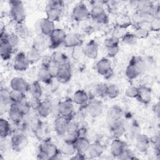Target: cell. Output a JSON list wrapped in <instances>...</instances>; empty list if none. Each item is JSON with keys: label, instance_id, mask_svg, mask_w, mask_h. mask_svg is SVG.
<instances>
[{"label": "cell", "instance_id": "51", "mask_svg": "<svg viewBox=\"0 0 160 160\" xmlns=\"http://www.w3.org/2000/svg\"><path fill=\"white\" fill-rule=\"evenodd\" d=\"M119 39L112 36L104 40V45L106 47V48H108L110 47L119 45Z\"/></svg>", "mask_w": 160, "mask_h": 160}, {"label": "cell", "instance_id": "3", "mask_svg": "<svg viewBox=\"0 0 160 160\" xmlns=\"http://www.w3.org/2000/svg\"><path fill=\"white\" fill-rule=\"evenodd\" d=\"M90 18L98 23L105 24L108 18L103 7V2L93 1L92 6L90 11Z\"/></svg>", "mask_w": 160, "mask_h": 160}, {"label": "cell", "instance_id": "24", "mask_svg": "<svg viewBox=\"0 0 160 160\" xmlns=\"http://www.w3.org/2000/svg\"><path fill=\"white\" fill-rule=\"evenodd\" d=\"M136 99L142 104H148L151 100V90L147 86L139 87V92Z\"/></svg>", "mask_w": 160, "mask_h": 160}, {"label": "cell", "instance_id": "16", "mask_svg": "<svg viewBox=\"0 0 160 160\" xmlns=\"http://www.w3.org/2000/svg\"><path fill=\"white\" fill-rule=\"evenodd\" d=\"M126 143L119 138H114L111 144V154L115 158H119L127 149Z\"/></svg>", "mask_w": 160, "mask_h": 160}, {"label": "cell", "instance_id": "25", "mask_svg": "<svg viewBox=\"0 0 160 160\" xmlns=\"http://www.w3.org/2000/svg\"><path fill=\"white\" fill-rule=\"evenodd\" d=\"M74 144L77 152L86 155V152L91 143L86 136H79L76 138Z\"/></svg>", "mask_w": 160, "mask_h": 160}, {"label": "cell", "instance_id": "21", "mask_svg": "<svg viewBox=\"0 0 160 160\" xmlns=\"http://www.w3.org/2000/svg\"><path fill=\"white\" fill-rule=\"evenodd\" d=\"M136 148L141 152H146L148 151L150 146L149 138L145 134H139L135 138Z\"/></svg>", "mask_w": 160, "mask_h": 160}, {"label": "cell", "instance_id": "56", "mask_svg": "<svg viewBox=\"0 0 160 160\" xmlns=\"http://www.w3.org/2000/svg\"><path fill=\"white\" fill-rule=\"evenodd\" d=\"M153 111L154 114L159 118V112H160V108H159V102L154 104L153 107Z\"/></svg>", "mask_w": 160, "mask_h": 160}, {"label": "cell", "instance_id": "44", "mask_svg": "<svg viewBox=\"0 0 160 160\" xmlns=\"http://www.w3.org/2000/svg\"><path fill=\"white\" fill-rule=\"evenodd\" d=\"M120 93V89L119 87L114 84L108 85L107 96L110 99L116 98Z\"/></svg>", "mask_w": 160, "mask_h": 160}, {"label": "cell", "instance_id": "8", "mask_svg": "<svg viewBox=\"0 0 160 160\" xmlns=\"http://www.w3.org/2000/svg\"><path fill=\"white\" fill-rule=\"evenodd\" d=\"M66 36L65 31L60 28H56L49 36V46L51 48H56L63 44Z\"/></svg>", "mask_w": 160, "mask_h": 160}, {"label": "cell", "instance_id": "15", "mask_svg": "<svg viewBox=\"0 0 160 160\" xmlns=\"http://www.w3.org/2000/svg\"><path fill=\"white\" fill-rule=\"evenodd\" d=\"M70 118H65L61 116H56L53 122L54 130L58 135L63 136L66 132L68 123Z\"/></svg>", "mask_w": 160, "mask_h": 160}, {"label": "cell", "instance_id": "50", "mask_svg": "<svg viewBox=\"0 0 160 160\" xmlns=\"http://www.w3.org/2000/svg\"><path fill=\"white\" fill-rule=\"evenodd\" d=\"M139 92V87L129 86L125 91V95L129 98H136Z\"/></svg>", "mask_w": 160, "mask_h": 160}, {"label": "cell", "instance_id": "2", "mask_svg": "<svg viewBox=\"0 0 160 160\" xmlns=\"http://www.w3.org/2000/svg\"><path fill=\"white\" fill-rule=\"evenodd\" d=\"M10 15L16 23L24 22L26 13L22 2L20 1H10Z\"/></svg>", "mask_w": 160, "mask_h": 160}, {"label": "cell", "instance_id": "42", "mask_svg": "<svg viewBox=\"0 0 160 160\" xmlns=\"http://www.w3.org/2000/svg\"><path fill=\"white\" fill-rule=\"evenodd\" d=\"M125 74L128 79H129V80H133L137 78L138 76L141 74L136 69V68L134 66V64L129 62V64L127 66L126 68Z\"/></svg>", "mask_w": 160, "mask_h": 160}, {"label": "cell", "instance_id": "9", "mask_svg": "<svg viewBox=\"0 0 160 160\" xmlns=\"http://www.w3.org/2000/svg\"><path fill=\"white\" fill-rule=\"evenodd\" d=\"M86 104L88 114L92 118L99 117L102 113L103 105L101 101L96 99H89Z\"/></svg>", "mask_w": 160, "mask_h": 160}, {"label": "cell", "instance_id": "29", "mask_svg": "<svg viewBox=\"0 0 160 160\" xmlns=\"http://www.w3.org/2000/svg\"><path fill=\"white\" fill-rule=\"evenodd\" d=\"M8 117L10 122L15 126L18 125L24 119V116H23L12 104L8 110Z\"/></svg>", "mask_w": 160, "mask_h": 160}, {"label": "cell", "instance_id": "14", "mask_svg": "<svg viewBox=\"0 0 160 160\" xmlns=\"http://www.w3.org/2000/svg\"><path fill=\"white\" fill-rule=\"evenodd\" d=\"M30 84L21 77H14L10 82V87L12 90L26 92L29 91Z\"/></svg>", "mask_w": 160, "mask_h": 160}, {"label": "cell", "instance_id": "27", "mask_svg": "<svg viewBox=\"0 0 160 160\" xmlns=\"http://www.w3.org/2000/svg\"><path fill=\"white\" fill-rule=\"evenodd\" d=\"M13 48L8 44V42L4 39H1L0 42V54L1 58L7 61L9 59L12 54Z\"/></svg>", "mask_w": 160, "mask_h": 160}, {"label": "cell", "instance_id": "26", "mask_svg": "<svg viewBox=\"0 0 160 160\" xmlns=\"http://www.w3.org/2000/svg\"><path fill=\"white\" fill-rule=\"evenodd\" d=\"M123 116V111L122 109L118 105L111 106L108 111V121H115L121 120Z\"/></svg>", "mask_w": 160, "mask_h": 160}, {"label": "cell", "instance_id": "43", "mask_svg": "<svg viewBox=\"0 0 160 160\" xmlns=\"http://www.w3.org/2000/svg\"><path fill=\"white\" fill-rule=\"evenodd\" d=\"M79 127L80 126H79V122L76 120L70 118V119L69 120V122L68 123L66 132L65 133L78 136V132Z\"/></svg>", "mask_w": 160, "mask_h": 160}, {"label": "cell", "instance_id": "12", "mask_svg": "<svg viewBox=\"0 0 160 160\" xmlns=\"http://www.w3.org/2000/svg\"><path fill=\"white\" fill-rule=\"evenodd\" d=\"M72 100L70 99L60 101L59 108V116L68 118H72L74 112V105Z\"/></svg>", "mask_w": 160, "mask_h": 160}, {"label": "cell", "instance_id": "52", "mask_svg": "<svg viewBox=\"0 0 160 160\" xmlns=\"http://www.w3.org/2000/svg\"><path fill=\"white\" fill-rule=\"evenodd\" d=\"M45 64L47 66L48 70L49 71L51 76H52L53 78H56L59 69V66L56 64H54V62H52L51 60L49 62H48V63H45Z\"/></svg>", "mask_w": 160, "mask_h": 160}, {"label": "cell", "instance_id": "17", "mask_svg": "<svg viewBox=\"0 0 160 160\" xmlns=\"http://www.w3.org/2000/svg\"><path fill=\"white\" fill-rule=\"evenodd\" d=\"M83 52L84 54L89 59H96L99 52L98 44L93 39L89 41L84 47Z\"/></svg>", "mask_w": 160, "mask_h": 160}, {"label": "cell", "instance_id": "39", "mask_svg": "<svg viewBox=\"0 0 160 160\" xmlns=\"http://www.w3.org/2000/svg\"><path fill=\"white\" fill-rule=\"evenodd\" d=\"M129 62L134 64V66L136 68L140 74L142 73L146 69V63L145 61L141 57L134 56L131 58Z\"/></svg>", "mask_w": 160, "mask_h": 160}, {"label": "cell", "instance_id": "40", "mask_svg": "<svg viewBox=\"0 0 160 160\" xmlns=\"http://www.w3.org/2000/svg\"><path fill=\"white\" fill-rule=\"evenodd\" d=\"M41 52L33 48H31L30 50H29L26 55L29 64H33L38 62L41 58Z\"/></svg>", "mask_w": 160, "mask_h": 160}, {"label": "cell", "instance_id": "18", "mask_svg": "<svg viewBox=\"0 0 160 160\" xmlns=\"http://www.w3.org/2000/svg\"><path fill=\"white\" fill-rule=\"evenodd\" d=\"M36 110L39 116L47 118L52 114V101L49 99L41 101Z\"/></svg>", "mask_w": 160, "mask_h": 160}, {"label": "cell", "instance_id": "7", "mask_svg": "<svg viewBox=\"0 0 160 160\" xmlns=\"http://www.w3.org/2000/svg\"><path fill=\"white\" fill-rule=\"evenodd\" d=\"M98 73L104 77L106 79H109L113 74L111 61L106 58L101 59L96 66Z\"/></svg>", "mask_w": 160, "mask_h": 160}, {"label": "cell", "instance_id": "28", "mask_svg": "<svg viewBox=\"0 0 160 160\" xmlns=\"http://www.w3.org/2000/svg\"><path fill=\"white\" fill-rule=\"evenodd\" d=\"M72 100L76 104L79 106H84L88 103L89 101V96L85 91L79 89L74 93Z\"/></svg>", "mask_w": 160, "mask_h": 160}, {"label": "cell", "instance_id": "6", "mask_svg": "<svg viewBox=\"0 0 160 160\" xmlns=\"http://www.w3.org/2000/svg\"><path fill=\"white\" fill-rule=\"evenodd\" d=\"M72 17L77 22L85 21L90 18V11L84 2H80L74 7Z\"/></svg>", "mask_w": 160, "mask_h": 160}, {"label": "cell", "instance_id": "35", "mask_svg": "<svg viewBox=\"0 0 160 160\" xmlns=\"http://www.w3.org/2000/svg\"><path fill=\"white\" fill-rule=\"evenodd\" d=\"M11 91L6 88H1L0 90V102L2 106H11L12 103Z\"/></svg>", "mask_w": 160, "mask_h": 160}, {"label": "cell", "instance_id": "20", "mask_svg": "<svg viewBox=\"0 0 160 160\" xmlns=\"http://www.w3.org/2000/svg\"><path fill=\"white\" fill-rule=\"evenodd\" d=\"M104 150V146L99 142L96 141L91 143L86 152V155L91 158H96L99 157L103 153Z\"/></svg>", "mask_w": 160, "mask_h": 160}, {"label": "cell", "instance_id": "10", "mask_svg": "<svg viewBox=\"0 0 160 160\" xmlns=\"http://www.w3.org/2000/svg\"><path fill=\"white\" fill-rule=\"evenodd\" d=\"M72 77V69L69 62H68L61 66L56 77V79L61 83H67Z\"/></svg>", "mask_w": 160, "mask_h": 160}, {"label": "cell", "instance_id": "32", "mask_svg": "<svg viewBox=\"0 0 160 160\" xmlns=\"http://www.w3.org/2000/svg\"><path fill=\"white\" fill-rule=\"evenodd\" d=\"M46 46L47 44L45 36L42 34L38 35L32 41V48L40 52H42L43 51H44Z\"/></svg>", "mask_w": 160, "mask_h": 160}, {"label": "cell", "instance_id": "23", "mask_svg": "<svg viewBox=\"0 0 160 160\" xmlns=\"http://www.w3.org/2000/svg\"><path fill=\"white\" fill-rule=\"evenodd\" d=\"M38 81L45 84H49L51 82L53 78L51 76L47 66L44 64L38 70L37 72Z\"/></svg>", "mask_w": 160, "mask_h": 160}, {"label": "cell", "instance_id": "19", "mask_svg": "<svg viewBox=\"0 0 160 160\" xmlns=\"http://www.w3.org/2000/svg\"><path fill=\"white\" fill-rule=\"evenodd\" d=\"M108 124L114 138H119L124 134L126 129L122 119L115 121H109Z\"/></svg>", "mask_w": 160, "mask_h": 160}, {"label": "cell", "instance_id": "31", "mask_svg": "<svg viewBox=\"0 0 160 160\" xmlns=\"http://www.w3.org/2000/svg\"><path fill=\"white\" fill-rule=\"evenodd\" d=\"M14 29L15 33L19 36L20 39H26L29 36L30 31L25 22L16 23Z\"/></svg>", "mask_w": 160, "mask_h": 160}, {"label": "cell", "instance_id": "47", "mask_svg": "<svg viewBox=\"0 0 160 160\" xmlns=\"http://www.w3.org/2000/svg\"><path fill=\"white\" fill-rule=\"evenodd\" d=\"M137 39H145L148 37L149 34V31L142 28L139 26H137L134 29V31L132 32Z\"/></svg>", "mask_w": 160, "mask_h": 160}, {"label": "cell", "instance_id": "22", "mask_svg": "<svg viewBox=\"0 0 160 160\" xmlns=\"http://www.w3.org/2000/svg\"><path fill=\"white\" fill-rule=\"evenodd\" d=\"M82 43V40L79 34L71 32L66 34L63 45L66 48H74L80 46Z\"/></svg>", "mask_w": 160, "mask_h": 160}, {"label": "cell", "instance_id": "41", "mask_svg": "<svg viewBox=\"0 0 160 160\" xmlns=\"http://www.w3.org/2000/svg\"><path fill=\"white\" fill-rule=\"evenodd\" d=\"M51 61L59 66H61V65L69 62L67 56L64 53L61 52H55L52 54Z\"/></svg>", "mask_w": 160, "mask_h": 160}, {"label": "cell", "instance_id": "4", "mask_svg": "<svg viewBox=\"0 0 160 160\" xmlns=\"http://www.w3.org/2000/svg\"><path fill=\"white\" fill-rule=\"evenodd\" d=\"M28 138L24 132H16L12 135L10 140L11 148L16 152L21 151L28 144Z\"/></svg>", "mask_w": 160, "mask_h": 160}, {"label": "cell", "instance_id": "49", "mask_svg": "<svg viewBox=\"0 0 160 160\" xmlns=\"http://www.w3.org/2000/svg\"><path fill=\"white\" fill-rule=\"evenodd\" d=\"M150 31L158 32L160 29V18L159 16H154L149 22Z\"/></svg>", "mask_w": 160, "mask_h": 160}, {"label": "cell", "instance_id": "34", "mask_svg": "<svg viewBox=\"0 0 160 160\" xmlns=\"http://www.w3.org/2000/svg\"><path fill=\"white\" fill-rule=\"evenodd\" d=\"M12 104L24 117L30 112L31 106L29 102L27 101L26 99L17 103H12Z\"/></svg>", "mask_w": 160, "mask_h": 160}, {"label": "cell", "instance_id": "1", "mask_svg": "<svg viewBox=\"0 0 160 160\" xmlns=\"http://www.w3.org/2000/svg\"><path fill=\"white\" fill-rule=\"evenodd\" d=\"M63 8L64 3L62 1L58 0L49 1L46 9V18L54 22L59 21Z\"/></svg>", "mask_w": 160, "mask_h": 160}, {"label": "cell", "instance_id": "55", "mask_svg": "<svg viewBox=\"0 0 160 160\" xmlns=\"http://www.w3.org/2000/svg\"><path fill=\"white\" fill-rule=\"evenodd\" d=\"M37 159L39 160H48L49 159V158L44 151L39 149L37 154Z\"/></svg>", "mask_w": 160, "mask_h": 160}, {"label": "cell", "instance_id": "54", "mask_svg": "<svg viewBox=\"0 0 160 160\" xmlns=\"http://www.w3.org/2000/svg\"><path fill=\"white\" fill-rule=\"evenodd\" d=\"M119 45L106 48V53L108 56L109 58L115 57L119 53Z\"/></svg>", "mask_w": 160, "mask_h": 160}, {"label": "cell", "instance_id": "38", "mask_svg": "<svg viewBox=\"0 0 160 160\" xmlns=\"http://www.w3.org/2000/svg\"><path fill=\"white\" fill-rule=\"evenodd\" d=\"M61 152L63 155L72 156L77 152V150L73 142H64L61 147Z\"/></svg>", "mask_w": 160, "mask_h": 160}, {"label": "cell", "instance_id": "53", "mask_svg": "<svg viewBox=\"0 0 160 160\" xmlns=\"http://www.w3.org/2000/svg\"><path fill=\"white\" fill-rule=\"evenodd\" d=\"M150 143L152 144L154 148V149L156 151L158 154H159V147H160V138L158 135H155L151 138H149Z\"/></svg>", "mask_w": 160, "mask_h": 160}, {"label": "cell", "instance_id": "5", "mask_svg": "<svg viewBox=\"0 0 160 160\" xmlns=\"http://www.w3.org/2000/svg\"><path fill=\"white\" fill-rule=\"evenodd\" d=\"M39 150L44 151L49 158V159H60L62 158V154L59 151L57 146L50 141L42 142L39 148Z\"/></svg>", "mask_w": 160, "mask_h": 160}, {"label": "cell", "instance_id": "11", "mask_svg": "<svg viewBox=\"0 0 160 160\" xmlns=\"http://www.w3.org/2000/svg\"><path fill=\"white\" fill-rule=\"evenodd\" d=\"M30 64L27 59L26 55L23 52H19L15 56L13 62V68L15 71L23 72L26 71Z\"/></svg>", "mask_w": 160, "mask_h": 160}, {"label": "cell", "instance_id": "30", "mask_svg": "<svg viewBox=\"0 0 160 160\" xmlns=\"http://www.w3.org/2000/svg\"><path fill=\"white\" fill-rule=\"evenodd\" d=\"M1 39H5L13 49L16 48L20 42V38L15 32L6 33L1 31Z\"/></svg>", "mask_w": 160, "mask_h": 160}, {"label": "cell", "instance_id": "37", "mask_svg": "<svg viewBox=\"0 0 160 160\" xmlns=\"http://www.w3.org/2000/svg\"><path fill=\"white\" fill-rule=\"evenodd\" d=\"M29 128L34 133L38 134L42 129V123L38 116H32L28 121Z\"/></svg>", "mask_w": 160, "mask_h": 160}, {"label": "cell", "instance_id": "13", "mask_svg": "<svg viewBox=\"0 0 160 160\" xmlns=\"http://www.w3.org/2000/svg\"><path fill=\"white\" fill-rule=\"evenodd\" d=\"M38 28L40 32V34H42L44 36H49L56 29L54 22L48 19L47 18H44L39 20L38 22Z\"/></svg>", "mask_w": 160, "mask_h": 160}, {"label": "cell", "instance_id": "46", "mask_svg": "<svg viewBox=\"0 0 160 160\" xmlns=\"http://www.w3.org/2000/svg\"><path fill=\"white\" fill-rule=\"evenodd\" d=\"M121 41L124 44L132 46L135 44L137 39L132 32H126L121 37Z\"/></svg>", "mask_w": 160, "mask_h": 160}, {"label": "cell", "instance_id": "45", "mask_svg": "<svg viewBox=\"0 0 160 160\" xmlns=\"http://www.w3.org/2000/svg\"><path fill=\"white\" fill-rule=\"evenodd\" d=\"M108 85L104 82H100L96 85L94 91L96 95L101 98H104L107 96Z\"/></svg>", "mask_w": 160, "mask_h": 160}, {"label": "cell", "instance_id": "48", "mask_svg": "<svg viewBox=\"0 0 160 160\" xmlns=\"http://www.w3.org/2000/svg\"><path fill=\"white\" fill-rule=\"evenodd\" d=\"M11 99H12V103L19 102L26 99L25 93L21 91H14L11 89Z\"/></svg>", "mask_w": 160, "mask_h": 160}, {"label": "cell", "instance_id": "36", "mask_svg": "<svg viewBox=\"0 0 160 160\" xmlns=\"http://www.w3.org/2000/svg\"><path fill=\"white\" fill-rule=\"evenodd\" d=\"M11 132V124L9 122L1 118L0 119V136L1 138H6L9 136Z\"/></svg>", "mask_w": 160, "mask_h": 160}, {"label": "cell", "instance_id": "33", "mask_svg": "<svg viewBox=\"0 0 160 160\" xmlns=\"http://www.w3.org/2000/svg\"><path fill=\"white\" fill-rule=\"evenodd\" d=\"M29 92L31 98L41 99L42 95V88L39 81H35L30 84Z\"/></svg>", "mask_w": 160, "mask_h": 160}]
</instances>
